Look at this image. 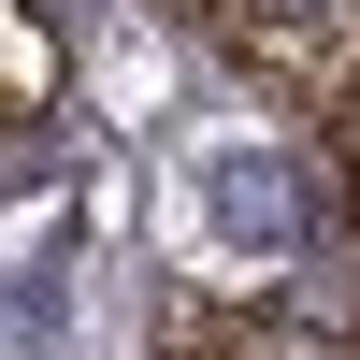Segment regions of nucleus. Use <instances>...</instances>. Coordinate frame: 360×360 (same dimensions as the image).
Instances as JSON below:
<instances>
[{
    "label": "nucleus",
    "mask_w": 360,
    "mask_h": 360,
    "mask_svg": "<svg viewBox=\"0 0 360 360\" xmlns=\"http://www.w3.org/2000/svg\"><path fill=\"white\" fill-rule=\"evenodd\" d=\"M217 231H231V245H259V259L303 245V231H317V173L274 159V144H259V159H217Z\"/></svg>",
    "instance_id": "nucleus-1"
},
{
    "label": "nucleus",
    "mask_w": 360,
    "mask_h": 360,
    "mask_svg": "<svg viewBox=\"0 0 360 360\" xmlns=\"http://www.w3.org/2000/svg\"><path fill=\"white\" fill-rule=\"evenodd\" d=\"M245 15H274V29H288V15H317V0H245Z\"/></svg>",
    "instance_id": "nucleus-2"
}]
</instances>
